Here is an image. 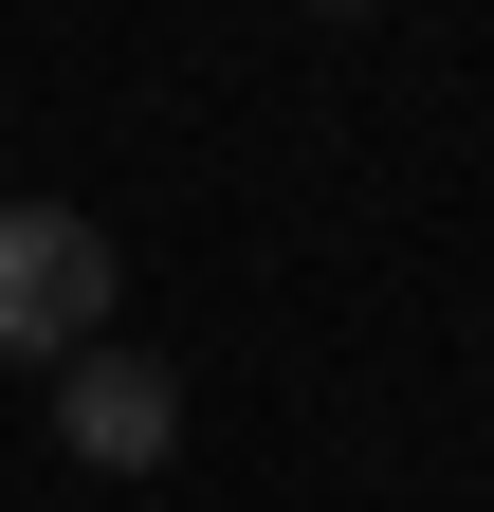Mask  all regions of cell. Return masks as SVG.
I'll return each instance as SVG.
<instances>
[{
	"label": "cell",
	"mask_w": 494,
	"mask_h": 512,
	"mask_svg": "<svg viewBox=\"0 0 494 512\" xmlns=\"http://www.w3.org/2000/svg\"><path fill=\"white\" fill-rule=\"evenodd\" d=\"M74 348H110V220L0 202V366H74Z\"/></svg>",
	"instance_id": "1"
},
{
	"label": "cell",
	"mask_w": 494,
	"mask_h": 512,
	"mask_svg": "<svg viewBox=\"0 0 494 512\" xmlns=\"http://www.w3.org/2000/svg\"><path fill=\"white\" fill-rule=\"evenodd\" d=\"M55 458L74 476H165L183 458V366L165 348H74L55 366Z\"/></svg>",
	"instance_id": "2"
},
{
	"label": "cell",
	"mask_w": 494,
	"mask_h": 512,
	"mask_svg": "<svg viewBox=\"0 0 494 512\" xmlns=\"http://www.w3.org/2000/svg\"><path fill=\"white\" fill-rule=\"evenodd\" d=\"M312 19H366V0H312Z\"/></svg>",
	"instance_id": "3"
}]
</instances>
